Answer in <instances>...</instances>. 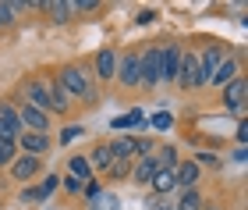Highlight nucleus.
Listing matches in <instances>:
<instances>
[{
	"mask_svg": "<svg viewBox=\"0 0 248 210\" xmlns=\"http://www.w3.org/2000/svg\"><path fill=\"white\" fill-rule=\"evenodd\" d=\"M57 86L71 96V100H82V104H96L99 100V89L93 82V71L82 68V64H64L57 71Z\"/></svg>",
	"mask_w": 248,
	"mask_h": 210,
	"instance_id": "nucleus-1",
	"label": "nucleus"
},
{
	"mask_svg": "<svg viewBox=\"0 0 248 210\" xmlns=\"http://www.w3.org/2000/svg\"><path fill=\"white\" fill-rule=\"evenodd\" d=\"M114 82L121 89H139L142 82V64H139V50H128V53H117V75Z\"/></svg>",
	"mask_w": 248,
	"mask_h": 210,
	"instance_id": "nucleus-2",
	"label": "nucleus"
},
{
	"mask_svg": "<svg viewBox=\"0 0 248 210\" xmlns=\"http://www.w3.org/2000/svg\"><path fill=\"white\" fill-rule=\"evenodd\" d=\"M15 107H18V121H21V128H25V132H39V136H50L53 118L46 114V110H39V107H32V104H15Z\"/></svg>",
	"mask_w": 248,
	"mask_h": 210,
	"instance_id": "nucleus-3",
	"label": "nucleus"
},
{
	"mask_svg": "<svg viewBox=\"0 0 248 210\" xmlns=\"http://www.w3.org/2000/svg\"><path fill=\"white\" fill-rule=\"evenodd\" d=\"M160 53L163 47H149V50H142L139 53V64H142V89H156L160 86Z\"/></svg>",
	"mask_w": 248,
	"mask_h": 210,
	"instance_id": "nucleus-4",
	"label": "nucleus"
},
{
	"mask_svg": "<svg viewBox=\"0 0 248 210\" xmlns=\"http://www.w3.org/2000/svg\"><path fill=\"white\" fill-rule=\"evenodd\" d=\"M177 86H181L185 93H191V89H202V75H199V53L185 50L181 68H177Z\"/></svg>",
	"mask_w": 248,
	"mask_h": 210,
	"instance_id": "nucleus-5",
	"label": "nucleus"
},
{
	"mask_svg": "<svg viewBox=\"0 0 248 210\" xmlns=\"http://www.w3.org/2000/svg\"><path fill=\"white\" fill-rule=\"evenodd\" d=\"M185 47L181 43H167L160 53V82H177V68H181Z\"/></svg>",
	"mask_w": 248,
	"mask_h": 210,
	"instance_id": "nucleus-6",
	"label": "nucleus"
},
{
	"mask_svg": "<svg viewBox=\"0 0 248 210\" xmlns=\"http://www.w3.org/2000/svg\"><path fill=\"white\" fill-rule=\"evenodd\" d=\"M245 100H248V82H245V75H238L231 86H223V107H227L231 114L245 118Z\"/></svg>",
	"mask_w": 248,
	"mask_h": 210,
	"instance_id": "nucleus-7",
	"label": "nucleus"
},
{
	"mask_svg": "<svg viewBox=\"0 0 248 210\" xmlns=\"http://www.w3.org/2000/svg\"><path fill=\"white\" fill-rule=\"evenodd\" d=\"M227 57V50H223V43H209L206 50L199 53V75H202V86H209L213 71L220 68V61Z\"/></svg>",
	"mask_w": 248,
	"mask_h": 210,
	"instance_id": "nucleus-8",
	"label": "nucleus"
},
{
	"mask_svg": "<svg viewBox=\"0 0 248 210\" xmlns=\"http://www.w3.org/2000/svg\"><path fill=\"white\" fill-rule=\"evenodd\" d=\"M21 132H25V128H21V121H18V107L11 100H0V136L11 139V142H18Z\"/></svg>",
	"mask_w": 248,
	"mask_h": 210,
	"instance_id": "nucleus-9",
	"label": "nucleus"
},
{
	"mask_svg": "<svg viewBox=\"0 0 248 210\" xmlns=\"http://www.w3.org/2000/svg\"><path fill=\"white\" fill-rule=\"evenodd\" d=\"M7 171H11V178H15V182H29V178H36V175L43 171V157H29V153H21V157H15L7 164Z\"/></svg>",
	"mask_w": 248,
	"mask_h": 210,
	"instance_id": "nucleus-10",
	"label": "nucleus"
},
{
	"mask_svg": "<svg viewBox=\"0 0 248 210\" xmlns=\"http://www.w3.org/2000/svg\"><path fill=\"white\" fill-rule=\"evenodd\" d=\"M93 75L99 82H114V75H117V50L114 47H103V50H96V57H93Z\"/></svg>",
	"mask_w": 248,
	"mask_h": 210,
	"instance_id": "nucleus-11",
	"label": "nucleus"
},
{
	"mask_svg": "<svg viewBox=\"0 0 248 210\" xmlns=\"http://www.w3.org/2000/svg\"><path fill=\"white\" fill-rule=\"evenodd\" d=\"M241 75V57L238 53H227V57L220 61V68L213 71V79H209V86H217V89H223V86H231L234 79Z\"/></svg>",
	"mask_w": 248,
	"mask_h": 210,
	"instance_id": "nucleus-12",
	"label": "nucleus"
},
{
	"mask_svg": "<svg viewBox=\"0 0 248 210\" xmlns=\"http://www.w3.org/2000/svg\"><path fill=\"white\" fill-rule=\"evenodd\" d=\"M43 86H46V93H50V114H71V96H67L61 86H57V79H53V75H43Z\"/></svg>",
	"mask_w": 248,
	"mask_h": 210,
	"instance_id": "nucleus-13",
	"label": "nucleus"
},
{
	"mask_svg": "<svg viewBox=\"0 0 248 210\" xmlns=\"http://www.w3.org/2000/svg\"><path fill=\"white\" fill-rule=\"evenodd\" d=\"M202 178V168L195 160H177V168H174V182H177V189H195Z\"/></svg>",
	"mask_w": 248,
	"mask_h": 210,
	"instance_id": "nucleus-14",
	"label": "nucleus"
},
{
	"mask_svg": "<svg viewBox=\"0 0 248 210\" xmlns=\"http://www.w3.org/2000/svg\"><path fill=\"white\" fill-rule=\"evenodd\" d=\"M61 189V175L53 171V175H46V178L39 182V189H25L21 192V203H36V200H46V196H53Z\"/></svg>",
	"mask_w": 248,
	"mask_h": 210,
	"instance_id": "nucleus-15",
	"label": "nucleus"
},
{
	"mask_svg": "<svg viewBox=\"0 0 248 210\" xmlns=\"http://www.w3.org/2000/svg\"><path fill=\"white\" fill-rule=\"evenodd\" d=\"M18 150L29 153V157H39V153L50 150V136H39V132H21V136H18Z\"/></svg>",
	"mask_w": 248,
	"mask_h": 210,
	"instance_id": "nucleus-16",
	"label": "nucleus"
},
{
	"mask_svg": "<svg viewBox=\"0 0 248 210\" xmlns=\"http://www.w3.org/2000/svg\"><path fill=\"white\" fill-rule=\"evenodd\" d=\"M153 175H156V160H153V153H149V157L131 160V182H135V185H149V182H153Z\"/></svg>",
	"mask_w": 248,
	"mask_h": 210,
	"instance_id": "nucleus-17",
	"label": "nucleus"
},
{
	"mask_svg": "<svg viewBox=\"0 0 248 210\" xmlns=\"http://www.w3.org/2000/svg\"><path fill=\"white\" fill-rule=\"evenodd\" d=\"M89 168H93V171H107L110 168V164H114V153H110V142H96V146H93V153H89Z\"/></svg>",
	"mask_w": 248,
	"mask_h": 210,
	"instance_id": "nucleus-18",
	"label": "nucleus"
},
{
	"mask_svg": "<svg viewBox=\"0 0 248 210\" xmlns=\"http://www.w3.org/2000/svg\"><path fill=\"white\" fill-rule=\"evenodd\" d=\"M110 128H117V132H128V128H145V114H142L139 107H135V110H128V114L114 118V121H110Z\"/></svg>",
	"mask_w": 248,
	"mask_h": 210,
	"instance_id": "nucleus-19",
	"label": "nucleus"
},
{
	"mask_svg": "<svg viewBox=\"0 0 248 210\" xmlns=\"http://www.w3.org/2000/svg\"><path fill=\"white\" fill-rule=\"evenodd\" d=\"M149 185H153V192H156V196H167V192H174V189H177V182H174V168H167V171H156Z\"/></svg>",
	"mask_w": 248,
	"mask_h": 210,
	"instance_id": "nucleus-20",
	"label": "nucleus"
},
{
	"mask_svg": "<svg viewBox=\"0 0 248 210\" xmlns=\"http://www.w3.org/2000/svg\"><path fill=\"white\" fill-rule=\"evenodd\" d=\"M110 153L121 157V160H135V136H117L110 142Z\"/></svg>",
	"mask_w": 248,
	"mask_h": 210,
	"instance_id": "nucleus-21",
	"label": "nucleus"
},
{
	"mask_svg": "<svg viewBox=\"0 0 248 210\" xmlns=\"http://www.w3.org/2000/svg\"><path fill=\"white\" fill-rule=\"evenodd\" d=\"M67 168H71L67 175H75L78 182H93V168H89V160L82 157V153H75V157L67 160Z\"/></svg>",
	"mask_w": 248,
	"mask_h": 210,
	"instance_id": "nucleus-22",
	"label": "nucleus"
},
{
	"mask_svg": "<svg viewBox=\"0 0 248 210\" xmlns=\"http://www.w3.org/2000/svg\"><path fill=\"white\" fill-rule=\"evenodd\" d=\"M46 11H50V18L57 21V25L71 21V4H67V0H46Z\"/></svg>",
	"mask_w": 248,
	"mask_h": 210,
	"instance_id": "nucleus-23",
	"label": "nucleus"
},
{
	"mask_svg": "<svg viewBox=\"0 0 248 210\" xmlns=\"http://www.w3.org/2000/svg\"><path fill=\"white\" fill-rule=\"evenodd\" d=\"M174 210H206V203H202V192H199V189H185Z\"/></svg>",
	"mask_w": 248,
	"mask_h": 210,
	"instance_id": "nucleus-24",
	"label": "nucleus"
},
{
	"mask_svg": "<svg viewBox=\"0 0 248 210\" xmlns=\"http://www.w3.org/2000/svg\"><path fill=\"white\" fill-rule=\"evenodd\" d=\"M107 175H110V182L131 178V160H121V157H114V164H110V168H107Z\"/></svg>",
	"mask_w": 248,
	"mask_h": 210,
	"instance_id": "nucleus-25",
	"label": "nucleus"
},
{
	"mask_svg": "<svg viewBox=\"0 0 248 210\" xmlns=\"http://www.w3.org/2000/svg\"><path fill=\"white\" fill-rule=\"evenodd\" d=\"M15 157H18V142H11V139L0 136V168H7Z\"/></svg>",
	"mask_w": 248,
	"mask_h": 210,
	"instance_id": "nucleus-26",
	"label": "nucleus"
},
{
	"mask_svg": "<svg viewBox=\"0 0 248 210\" xmlns=\"http://www.w3.org/2000/svg\"><path fill=\"white\" fill-rule=\"evenodd\" d=\"M93 210H121V200L114 192H99L96 200H93Z\"/></svg>",
	"mask_w": 248,
	"mask_h": 210,
	"instance_id": "nucleus-27",
	"label": "nucleus"
},
{
	"mask_svg": "<svg viewBox=\"0 0 248 210\" xmlns=\"http://www.w3.org/2000/svg\"><path fill=\"white\" fill-rule=\"evenodd\" d=\"M145 125H149V128H156V132H167V128L174 125V114H170V110H160V114H153L149 121H145Z\"/></svg>",
	"mask_w": 248,
	"mask_h": 210,
	"instance_id": "nucleus-28",
	"label": "nucleus"
},
{
	"mask_svg": "<svg viewBox=\"0 0 248 210\" xmlns=\"http://www.w3.org/2000/svg\"><path fill=\"white\" fill-rule=\"evenodd\" d=\"M153 150H156V142H153L149 136H135V160H139V157H149Z\"/></svg>",
	"mask_w": 248,
	"mask_h": 210,
	"instance_id": "nucleus-29",
	"label": "nucleus"
},
{
	"mask_svg": "<svg viewBox=\"0 0 248 210\" xmlns=\"http://www.w3.org/2000/svg\"><path fill=\"white\" fill-rule=\"evenodd\" d=\"M61 189H64L67 196H82V189H85V182H78L75 175H64V178H61Z\"/></svg>",
	"mask_w": 248,
	"mask_h": 210,
	"instance_id": "nucleus-30",
	"label": "nucleus"
},
{
	"mask_svg": "<svg viewBox=\"0 0 248 210\" xmlns=\"http://www.w3.org/2000/svg\"><path fill=\"white\" fill-rule=\"evenodd\" d=\"M15 7H11V4H4V0H0V29H7V25H15Z\"/></svg>",
	"mask_w": 248,
	"mask_h": 210,
	"instance_id": "nucleus-31",
	"label": "nucleus"
},
{
	"mask_svg": "<svg viewBox=\"0 0 248 210\" xmlns=\"http://www.w3.org/2000/svg\"><path fill=\"white\" fill-rule=\"evenodd\" d=\"M89 11H99L96 0H75L71 4V15H89Z\"/></svg>",
	"mask_w": 248,
	"mask_h": 210,
	"instance_id": "nucleus-32",
	"label": "nucleus"
},
{
	"mask_svg": "<svg viewBox=\"0 0 248 210\" xmlns=\"http://www.w3.org/2000/svg\"><path fill=\"white\" fill-rule=\"evenodd\" d=\"M78 136H82V125H64V132H61V142L67 146V142H75Z\"/></svg>",
	"mask_w": 248,
	"mask_h": 210,
	"instance_id": "nucleus-33",
	"label": "nucleus"
},
{
	"mask_svg": "<svg viewBox=\"0 0 248 210\" xmlns=\"http://www.w3.org/2000/svg\"><path fill=\"white\" fill-rule=\"evenodd\" d=\"M153 18H156V11H153V7H145V11H139V15H135V25H149Z\"/></svg>",
	"mask_w": 248,
	"mask_h": 210,
	"instance_id": "nucleus-34",
	"label": "nucleus"
},
{
	"mask_svg": "<svg viewBox=\"0 0 248 210\" xmlns=\"http://www.w3.org/2000/svg\"><path fill=\"white\" fill-rule=\"evenodd\" d=\"M149 210H174V207L167 203L163 196H153V200H149Z\"/></svg>",
	"mask_w": 248,
	"mask_h": 210,
	"instance_id": "nucleus-35",
	"label": "nucleus"
},
{
	"mask_svg": "<svg viewBox=\"0 0 248 210\" xmlns=\"http://www.w3.org/2000/svg\"><path fill=\"white\" fill-rule=\"evenodd\" d=\"M195 164H199V168H202V164H220V157H217V153H199Z\"/></svg>",
	"mask_w": 248,
	"mask_h": 210,
	"instance_id": "nucleus-36",
	"label": "nucleus"
},
{
	"mask_svg": "<svg viewBox=\"0 0 248 210\" xmlns=\"http://www.w3.org/2000/svg\"><path fill=\"white\" fill-rule=\"evenodd\" d=\"M238 142H241V146L248 142V121H245V118L238 121Z\"/></svg>",
	"mask_w": 248,
	"mask_h": 210,
	"instance_id": "nucleus-37",
	"label": "nucleus"
},
{
	"mask_svg": "<svg viewBox=\"0 0 248 210\" xmlns=\"http://www.w3.org/2000/svg\"><path fill=\"white\" fill-rule=\"evenodd\" d=\"M206 210H217V207H206Z\"/></svg>",
	"mask_w": 248,
	"mask_h": 210,
	"instance_id": "nucleus-38",
	"label": "nucleus"
}]
</instances>
